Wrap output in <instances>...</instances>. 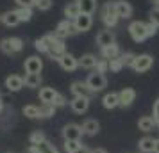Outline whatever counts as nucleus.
<instances>
[{"mask_svg": "<svg viewBox=\"0 0 159 153\" xmlns=\"http://www.w3.org/2000/svg\"><path fill=\"white\" fill-rule=\"evenodd\" d=\"M66 53V46L63 39L54 37V34H48V48H47V55L52 61H59Z\"/></svg>", "mask_w": 159, "mask_h": 153, "instance_id": "f257e3e1", "label": "nucleus"}, {"mask_svg": "<svg viewBox=\"0 0 159 153\" xmlns=\"http://www.w3.org/2000/svg\"><path fill=\"white\" fill-rule=\"evenodd\" d=\"M100 20L104 22L106 27L109 29H113L116 27V23H118V15H116V7H115V2H107V4H104L100 9Z\"/></svg>", "mask_w": 159, "mask_h": 153, "instance_id": "f03ea898", "label": "nucleus"}, {"mask_svg": "<svg viewBox=\"0 0 159 153\" xmlns=\"http://www.w3.org/2000/svg\"><path fill=\"white\" fill-rule=\"evenodd\" d=\"M0 50L4 52L6 55H15V53H20L23 50V41L22 37H4L0 41Z\"/></svg>", "mask_w": 159, "mask_h": 153, "instance_id": "7ed1b4c3", "label": "nucleus"}, {"mask_svg": "<svg viewBox=\"0 0 159 153\" xmlns=\"http://www.w3.org/2000/svg\"><path fill=\"white\" fill-rule=\"evenodd\" d=\"M86 84H88V87H89V91L97 95V93H100V91L106 89V86H107V79H106V75H104V73L93 71V73H89V75H88Z\"/></svg>", "mask_w": 159, "mask_h": 153, "instance_id": "20e7f679", "label": "nucleus"}, {"mask_svg": "<svg viewBox=\"0 0 159 153\" xmlns=\"http://www.w3.org/2000/svg\"><path fill=\"white\" fill-rule=\"evenodd\" d=\"M52 34H54V37H57V39H65V37L75 36V34H79V32H77V29H75L73 22H70V20H63V22L57 23V27H56V30H54Z\"/></svg>", "mask_w": 159, "mask_h": 153, "instance_id": "39448f33", "label": "nucleus"}, {"mask_svg": "<svg viewBox=\"0 0 159 153\" xmlns=\"http://www.w3.org/2000/svg\"><path fill=\"white\" fill-rule=\"evenodd\" d=\"M152 66H154V57L148 55V53H141V55H136V59H134V62H132L130 68L136 73H145V71H148Z\"/></svg>", "mask_w": 159, "mask_h": 153, "instance_id": "423d86ee", "label": "nucleus"}, {"mask_svg": "<svg viewBox=\"0 0 159 153\" xmlns=\"http://www.w3.org/2000/svg\"><path fill=\"white\" fill-rule=\"evenodd\" d=\"M129 34H130V37L136 41V43H143L145 39H147V23L145 22H132L129 25Z\"/></svg>", "mask_w": 159, "mask_h": 153, "instance_id": "0eeeda50", "label": "nucleus"}, {"mask_svg": "<svg viewBox=\"0 0 159 153\" xmlns=\"http://www.w3.org/2000/svg\"><path fill=\"white\" fill-rule=\"evenodd\" d=\"M61 134H63V139H65V141H80V137L84 135L82 126L77 125V123H66L65 126H63Z\"/></svg>", "mask_w": 159, "mask_h": 153, "instance_id": "6e6552de", "label": "nucleus"}, {"mask_svg": "<svg viewBox=\"0 0 159 153\" xmlns=\"http://www.w3.org/2000/svg\"><path fill=\"white\" fill-rule=\"evenodd\" d=\"M89 96H73V100L70 102V107L75 114H84L89 109Z\"/></svg>", "mask_w": 159, "mask_h": 153, "instance_id": "1a4fd4ad", "label": "nucleus"}, {"mask_svg": "<svg viewBox=\"0 0 159 153\" xmlns=\"http://www.w3.org/2000/svg\"><path fill=\"white\" fill-rule=\"evenodd\" d=\"M73 25H75V29H77V32H88V30L93 27V16L89 15H82L80 13L75 20H73Z\"/></svg>", "mask_w": 159, "mask_h": 153, "instance_id": "9d476101", "label": "nucleus"}, {"mask_svg": "<svg viewBox=\"0 0 159 153\" xmlns=\"http://www.w3.org/2000/svg\"><path fill=\"white\" fill-rule=\"evenodd\" d=\"M23 68H25V73H41V70H43V61L38 57V55H30V57L25 59Z\"/></svg>", "mask_w": 159, "mask_h": 153, "instance_id": "9b49d317", "label": "nucleus"}, {"mask_svg": "<svg viewBox=\"0 0 159 153\" xmlns=\"http://www.w3.org/2000/svg\"><path fill=\"white\" fill-rule=\"evenodd\" d=\"M118 100H120V107H130L132 102L136 100V91L132 87H123L120 93H118Z\"/></svg>", "mask_w": 159, "mask_h": 153, "instance_id": "f8f14e48", "label": "nucleus"}, {"mask_svg": "<svg viewBox=\"0 0 159 153\" xmlns=\"http://www.w3.org/2000/svg\"><path fill=\"white\" fill-rule=\"evenodd\" d=\"M57 62H59V66H61L65 71H75V70L79 68V59L73 57L72 53H68V52H66L61 59H59Z\"/></svg>", "mask_w": 159, "mask_h": 153, "instance_id": "ddd939ff", "label": "nucleus"}, {"mask_svg": "<svg viewBox=\"0 0 159 153\" xmlns=\"http://www.w3.org/2000/svg\"><path fill=\"white\" fill-rule=\"evenodd\" d=\"M23 77L22 75H9L7 79H6V87L11 91V93H18V91H22L23 89Z\"/></svg>", "mask_w": 159, "mask_h": 153, "instance_id": "4468645a", "label": "nucleus"}, {"mask_svg": "<svg viewBox=\"0 0 159 153\" xmlns=\"http://www.w3.org/2000/svg\"><path fill=\"white\" fill-rule=\"evenodd\" d=\"M115 7H116V15L118 18H123V20H129L132 16V6L125 0H116L115 2Z\"/></svg>", "mask_w": 159, "mask_h": 153, "instance_id": "2eb2a0df", "label": "nucleus"}, {"mask_svg": "<svg viewBox=\"0 0 159 153\" xmlns=\"http://www.w3.org/2000/svg\"><path fill=\"white\" fill-rule=\"evenodd\" d=\"M80 126H82V132H84V135H89V137H95V135L100 132V123H98L97 119H93V117L86 119V121L80 125Z\"/></svg>", "mask_w": 159, "mask_h": 153, "instance_id": "dca6fc26", "label": "nucleus"}, {"mask_svg": "<svg viewBox=\"0 0 159 153\" xmlns=\"http://www.w3.org/2000/svg\"><path fill=\"white\" fill-rule=\"evenodd\" d=\"M97 45L100 46V48H106V46H109V45L116 43L115 41V34L111 32V30H100L98 34H97Z\"/></svg>", "mask_w": 159, "mask_h": 153, "instance_id": "f3484780", "label": "nucleus"}, {"mask_svg": "<svg viewBox=\"0 0 159 153\" xmlns=\"http://www.w3.org/2000/svg\"><path fill=\"white\" fill-rule=\"evenodd\" d=\"M70 91H72L73 96H89L91 95V91H89V87H88L86 80H75L72 82V86H70Z\"/></svg>", "mask_w": 159, "mask_h": 153, "instance_id": "a211bd4d", "label": "nucleus"}, {"mask_svg": "<svg viewBox=\"0 0 159 153\" xmlns=\"http://www.w3.org/2000/svg\"><path fill=\"white\" fill-rule=\"evenodd\" d=\"M41 73H25V77H23V84H25V87L29 89H38L41 86Z\"/></svg>", "mask_w": 159, "mask_h": 153, "instance_id": "6ab92c4d", "label": "nucleus"}, {"mask_svg": "<svg viewBox=\"0 0 159 153\" xmlns=\"http://www.w3.org/2000/svg\"><path fill=\"white\" fill-rule=\"evenodd\" d=\"M120 46L116 43L113 45H109V46H106V48H100V55L102 59H106V61H111V59H116V57H120Z\"/></svg>", "mask_w": 159, "mask_h": 153, "instance_id": "aec40b11", "label": "nucleus"}, {"mask_svg": "<svg viewBox=\"0 0 159 153\" xmlns=\"http://www.w3.org/2000/svg\"><path fill=\"white\" fill-rule=\"evenodd\" d=\"M79 9L82 15H89L93 16L95 11H97V0H79Z\"/></svg>", "mask_w": 159, "mask_h": 153, "instance_id": "412c9836", "label": "nucleus"}, {"mask_svg": "<svg viewBox=\"0 0 159 153\" xmlns=\"http://www.w3.org/2000/svg\"><path fill=\"white\" fill-rule=\"evenodd\" d=\"M138 148H139V151H141V153H154V148H156V139L148 137V135L143 137V139H139Z\"/></svg>", "mask_w": 159, "mask_h": 153, "instance_id": "4be33fe9", "label": "nucleus"}, {"mask_svg": "<svg viewBox=\"0 0 159 153\" xmlns=\"http://www.w3.org/2000/svg\"><path fill=\"white\" fill-rule=\"evenodd\" d=\"M138 128H139L141 132H145V134L152 132L154 128H156V121H154V117H152V116L139 117V121H138Z\"/></svg>", "mask_w": 159, "mask_h": 153, "instance_id": "5701e85b", "label": "nucleus"}, {"mask_svg": "<svg viewBox=\"0 0 159 153\" xmlns=\"http://www.w3.org/2000/svg\"><path fill=\"white\" fill-rule=\"evenodd\" d=\"M56 96H57V91L54 87H41L39 89V100L43 103H54Z\"/></svg>", "mask_w": 159, "mask_h": 153, "instance_id": "b1692460", "label": "nucleus"}, {"mask_svg": "<svg viewBox=\"0 0 159 153\" xmlns=\"http://www.w3.org/2000/svg\"><path fill=\"white\" fill-rule=\"evenodd\" d=\"M102 105H104L106 109H116V107H120L118 93H107V95H104V98H102Z\"/></svg>", "mask_w": 159, "mask_h": 153, "instance_id": "393cba45", "label": "nucleus"}, {"mask_svg": "<svg viewBox=\"0 0 159 153\" xmlns=\"http://www.w3.org/2000/svg\"><path fill=\"white\" fill-rule=\"evenodd\" d=\"M2 23L6 25V27H16L20 22V18L16 15V11H7V13H4L2 15Z\"/></svg>", "mask_w": 159, "mask_h": 153, "instance_id": "a878e982", "label": "nucleus"}, {"mask_svg": "<svg viewBox=\"0 0 159 153\" xmlns=\"http://www.w3.org/2000/svg\"><path fill=\"white\" fill-rule=\"evenodd\" d=\"M97 61H98V59L95 57L93 53H84V55L79 59V66L80 68H86V70H93L95 66H97Z\"/></svg>", "mask_w": 159, "mask_h": 153, "instance_id": "bb28decb", "label": "nucleus"}, {"mask_svg": "<svg viewBox=\"0 0 159 153\" xmlns=\"http://www.w3.org/2000/svg\"><path fill=\"white\" fill-rule=\"evenodd\" d=\"M80 15V9H79V4L77 2H72V4H68L65 7V16L66 20H70V22H73L77 16Z\"/></svg>", "mask_w": 159, "mask_h": 153, "instance_id": "cd10ccee", "label": "nucleus"}, {"mask_svg": "<svg viewBox=\"0 0 159 153\" xmlns=\"http://www.w3.org/2000/svg\"><path fill=\"white\" fill-rule=\"evenodd\" d=\"M54 114H56V107H54L52 103H41V107H39V117H41V119L52 117Z\"/></svg>", "mask_w": 159, "mask_h": 153, "instance_id": "c85d7f7f", "label": "nucleus"}, {"mask_svg": "<svg viewBox=\"0 0 159 153\" xmlns=\"http://www.w3.org/2000/svg\"><path fill=\"white\" fill-rule=\"evenodd\" d=\"M36 151L38 153H59L57 148L52 144V142H48V141H43V142L36 144Z\"/></svg>", "mask_w": 159, "mask_h": 153, "instance_id": "c756f323", "label": "nucleus"}, {"mask_svg": "<svg viewBox=\"0 0 159 153\" xmlns=\"http://www.w3.org/2000/svg\"><path fill=\"white\" fill-rule=\"evenodd\" d=\"M23 116L29 119H38L39 117V107L38 105H25L23 107Z\"/></svg>", "mask_w": 159, "mask_h": 153, "instance_id": "7c9ffc66", "label": "nucleus"}, {"mask_svg": "<svg viewBox=\"0 0 159 153\" xmlns=\"http://www.w3.org/2000/svg\"><path fill=\"white\" fill-rule=\"evenodd\" d=\"M34 48H36L39 53H47V48H48V34L43 37H39L34 41Z\"/></svg>", "mask_w": 159, "mask_h": 153, "instance_id": "2f4dec72", "label": "nucleus"}, {"mask_svg": "<svg viewBox=\"0 0 159 153\" xmlns=\"http://www.w3.org/2000/svg\"><path fill=\"white\" fill-rule=\"evenodd\" d=\"M43 141H47V137H45V134H43L41 130H34V132L29 135L30 146H36V144H39V142H43Z\"/></svg>", "mask_w": 159, "mask_h": 153, "instance_id": "473e14b6", "label": "nucleus"}, {"mask_svg": "<svg viewBox=\"0 0 159 153\" xmlns=\"http://www.w3.org/2000/svg\"><path fill=\"white\" fill-rule=\"evenodd\" d=\"M16 15H18V18H20V22H30V20H32V9L18 7L16 9Z\"/></svg>", "mask_w": 159, "mask_h": 153, "instance_id": "72a5a7b5", "label": "nucleus"}, {"mask_svg": "<svg viewBox=\"0 0 159 153\" xmlns=\"http://www.w3.org/2000/svg\"><path fill=\"white\" fill-rule=\"evenodd\" d=\"M80 146H82L80 141H65V151L66 153H77V150H79Z\"/></svg>", "mask_w": 159, "mask_h": 153, "instance_id": "f704fd0d", "label": "nucleus"}, {"mask_svg": "<svg viewBox=\"0 0 159 153\" xmlns=\"http://www.w3.org/2000/svg\"><path fill=\"white\" fill-rule=\"evenodd\" d=\"M122 68H123V62H122V59L120 57L111 59V61H109V71L118 73V71H122Z\"/></svg>", "mask_w": 159, "mask_h": 153, "instance_id": "c9c22d12", "label": "nucleus"}, {"mask_svg": "<svg viewBox=\"0 0 159 153\" xmlns=\"http://www.w3.org/2000/svg\"><path fill=\"white\" fill-rule=\"evenodd\" d=\"M95 71H98V73H106L109 71V61H106V59H98L97 61V66H95Z\"/></svg>", "mask_w": 159, "mask_h": 153, "instance_id": "e433bc0d", "label": "nucleus"}, {"mask_svg": "<svg viewBox=\"0 0 159 153\" xmlns=\"http://www.w3.org/2000/svg\"><path fill=\"white\" fill-rule=\"evenodd\" d=\"M120 59H122L123 66H132L134 59H136V55H134L132 52H125V53H120Z\"/></svg>", "mask_w": 159, "mask_h": 153, "instance_id": "4c0bfd02", "label": "nucleus"}, {"mask_svg": "<svg viewBox=\"0 0 159 153\" xmlns=\"http://www.w3.org/2000/svg\"><path fill=\"white\" fill-rule=\"evenodd\" d=\"M56 109H63V107H66V98L61 93H57V96H56V100H54V103H52Z\"/></svg>", "mask_w": 159, "mask_h": 153, "instance_id": "58836bf2", "label": "nucleus"}, {"mask_svg": "<svg viewBox=\"0 0 159 153\" xmlns=\"http://www.w3.org/2000/svg\"><path fill=\"white\" fill-rule=\"evenodd\" d=\"M36 7L39 11H48L52 7V0H36Z\"/></svg>", "mask_w": 159, "mask_h": 153, "instance_id": "ea45409f", "label": "nucleus"}, {"mask_svg": "<svg viewBox=\"0 0 159 153\" xmlns=\"http://www.w3.org/2000/svg\"><path fill=\"white\" fill-rule=\"evenodd\" d=\"M152 117L156 121V126L159 128V98L154 102V107H152Z\"/></svg>", "mask_w": 159, "mask_h": 153, "instance_id": "a19ab883", "label": "nucleus"}, {"mask_svg": "<svg viewBox=\"0 0 159 153\" xmlns=\"http://www.w3.org/2000/svg\"><path fill=\"white\" fill-rule=\"evenodd\" d=\"M16 4H18V7H36V0H15Z\"/></svg>", "mask_w": 159, "mask_h": 153, "instance_id": "79ce46f5", "label": "nucleus"}, {"mask_svg": "<svg viewBox=\"0 0 159 153\" xmlns=\"http://www.w3.org/2000/svg\"><path fill=\"white\" fill-rule=\"evenodd\" d=\"M150 22L159 27V7H156V6H154L152 11H150Z\"/></svg>", "mask_w": 159, "mask_h": 153, "instance_id": "37998d69", "label": "nucleus"}, {"mask_svg": "<svg viewBox=\"0 0 159 153\" xmlns=\"http://www.w3.org/2000/svg\"><path fill=\"white\" fill-rule=\"evenodd\" d=\"M156 34H157V25H154L152 22H148L147 23V36L152 37V36H156Z\"/></svg>", "mask_w": 159, "mask_h": 153, "instance_id": "c03bdc74", "label": "nucleus"}, {"mask_svg": "<svg viewBox=\"0 0 159 153\" xmlns=\"http://www.w3.org/2000/svg\"><path fill=\"white\" fill-rule=\"evenodd\" d=\"M77 153H91V150H89V148H88V146H80L79 150H77Z\"/></svg>", "mask_w": 159, "mask_h": 153, "instance_id": "a18cd8bd", "label": "nucleus"}, {"mask_svg": "<svg viewBox=\"0 0 159 153\" xmlns=\"http://www.w3.org/2000/svg\"><path fill=\"white\" fill-rule=\"evenodd\" d=\"M91 153H107L104 148H95V150H91Z\"/></svg>", "mask_w": 159, "mask_h": 153, "instance_id": "49530a36", "label": "nucleus"}, {"mask_svg": "<svg viewBox=\"0 0 159 153\" xmlns=\"http://www.w3.org/2000/svg\"><path fill=\"white\" fill-rule=\"evenodd\" d=\"M25 153H38L36 151V146H29V148H27V151Z\"/></svg>", "mask_w": 159, "mask_h": 153, "instance_id": "de8ad7c7", "label": "nucleus"}, {"mask_svg": "<svg viewBox=\"0 0 159 153\" xmlns=\"http://www.w3.org/2000/svg\"><path fill=\"white\" fill-rule=\"evenodd\" d=\"M154 153H159V137L156 139V148H154Z\"/></svg>", "mask_w": 159, "mask_h": 153, "instance_id": "09e8293b", "label": "nucleus"}, {"mask_svg": "<svg viewBox=\"0 0 159 153\" xmlns=\"http://www.w3.org/2000/svg\"><path fill=\"white\" fill-rule=\"evenodd\" d=\"M2 110H4V102H2V98H0V114H2Z\"/></svg>", "mask_w": 159, "mask_h": 153, "instance_id": "8fccbe9b", "label": "nucleus"}, {"mask_svg": "<svg viewBox=\"0 0 159 153\" xmlns=\"http://www.w3.org/2000/svg\"><path fill=\"white\" fill-rule=\"evenodd\" d=\"M152 2H154V6H156V7H159V0H152Z\"/></svg>", "mask_w": 159, "mask_h": 153, "instance_id": "3c124183", "label": "nucleus"}, {"mask_svg": "<svg viewBox=\"0 0 159 153\" xmlns=\"http://www.w3.org/2000/svg\"><path fill=\"white\" fill-rule=\"evenodd\" d=\"M0 22H2V15H0Z\"/></svg>", "mask_w": 159, "mask_h": 153, "instance_id": "603ef678", "label": "nucleus"}, {"mask_svg": "<svg viewBox=\"0 0 159 153\" xmlns=\"http://www.w3.org/2000/svg\"><path fill=\"white\" fill-rule=\"evenodd\" d=\"M75 2H79V0H75Z\"/></svg>", "mask_w": 159, "mask_h": 153, "instance_id": "864d4df0", "label": "nucleus"}, {"mask_svg": "<svg viewBox=\"0 0 159 153\" xmlns=\"http://www.w3.org/2000/svg\"><path fill=\"white\" fill-rule=\"evenodd\" d=\"M0 98H2V95H0Z\"/></svg>", "mask_w": 159, "mask_h": 153, "instance_id": "5fc2aeb1", "label": "nucleus"}, {"mask_svg": "<svg viewBox=\"0 0 159 153\" xmlns=\"http://www.w3.org/2000/svg\"><path fill=\"white\" fill-rule=\"evenodd\" d=\"M7 153H11V151H7Z\"/></svg>", "mask_w": 159, "mask_h": 153, "instance_id": "6e6d98bb", "label": "nucleus"}]
</instances>
